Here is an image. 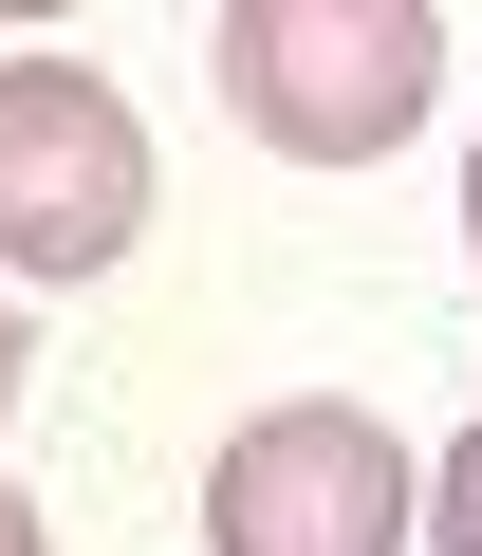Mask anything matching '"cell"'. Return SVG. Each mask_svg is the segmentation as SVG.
<instances>
[{
    "mask_svg": "<svg viewBox=\"0 0 482 556\" xmlns=\"http://www.w3.org/2000/svg\"><path fill=\"white\" fill-rule=\"evenodd\" d=\"M464 241H482V149H464Z\"/></svg>",
    "mask_w": 482,
    "mask_h": 556,
    "instance_id": "obj_7",
    "label": "cell"
},
{
    "mask_svg": "<svg viewBox=\"0 0 482 556\" xmlns=\"http://www.w3.org/2000/svg\"><path fill=\"white\" fill-rule=\"evenodd\" d=\"M149 223V130L75 56H0V260L20 278H112Z\"/></svg>",
    "mask_w": 482,
    "mask_h": 556,
    "instance_id": "obj_2",
    "label": "cell"
},
{
    "mask_svg": "<svg viewBox=\"0 0 482 556\" xmlns=\"http://www.w3.org/2000/svg\"><path fill=\"white\" fill-rule=\"evenodd\" d=\"M204 556H408V445L371 408H261L204 464Z\"/></svg>",
    "mask_w": 482,
    "mask_h": 556,
    "instance_id": "obj_3",
    "label": "cell"
},
{
    "mask_svg": "<svg viewBox=\"0 0 482 556\" xmlns=\"http://www.w3.org/2000/svg\"><path fill=\"white\" fill-rule=\"evenodd\" d=\"M427 75H445V38L408 20V0H241V20H223V112L261 149H297V167L408 149L427 130Z\"/></svg>",
    "mask_w": 482,
    "mask_h": 556,
    "instance_id": "obj_1",
    "label": "cell"
},
{
    "mask_svg": "<svg viewBox=\"0 0 482 556\" xmlns=\"http://www.w3.org/2000/svg\"><path fill=\"white\" fill-rule=\"evenodd\" d=\"M427 538H445V556H482V427L427 464Z\"/></svg>",
    "mask_w": 482,
    "mask_h": 556,
    "instance_id": "obj_4",
    "label": "cell"
},
{
    "mask_svg": "<svg viewBox=\"0 0 482 556\" xmlns=\"http://www.w3.org/2000/svg\"><path fill=\"white\" fill-rule=\"evenodd\" d=\"M0 556H56V538H38V501H20V482H0Z\"/></svg>",
    "mask_w": 482,
    "mask_h": 556,
    "instance_id": "obj_5",
    "label": "cell"
},
{
    "mask_svg": "<svg viewBox=\"0 0 482 556\" xmlns=\"http://www.w3.org/2000/svg\"><path fill=\"white\" fill-rule=\"evenodd\" d=\"M0 390H20V298H0Z\"/></svg>",
    "mask_w": 482,
    "mask_h": 556,
    "instance_id": "obj_6",
    "label": "cell"
}]
</instances>
